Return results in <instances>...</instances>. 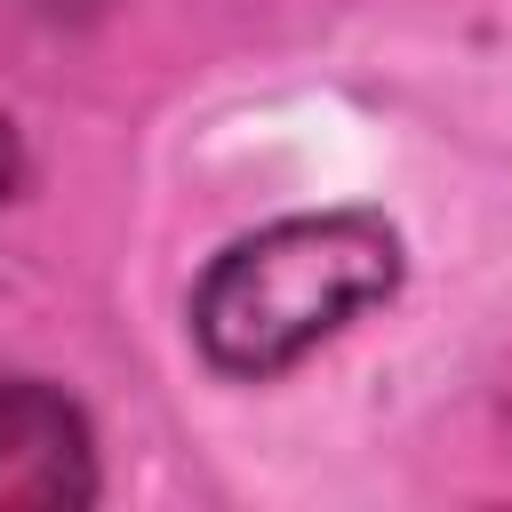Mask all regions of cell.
I'll use <instances>...</instances> for the list:
<instances>
[{"label": "cell", "mask_w": 512, "mask_h": 512, "mask_svg": "<svg viewBox=\"0 0 512 512\" xmlns=\"http://www.w3.org/2000/svg\"><path fill=\"white\" fill-rule=\"evenodd\" d=\"M392 280H400V240L376 216H360V208L288 216L256 240H232L208 264V280L192 296V328L216 368L272 376L296 352H312L320 336H336L352 312L384 304Z\"/></svg>", "instance_id": "obj_1"}, {"label": "cell", "mask_w": 512, "mask_h": 512, "mask_svg": "<svg viewBox=\"0 0 512 512\" xmlns=\"http://www.w3.org/2000/svg\"><path fill=\"white\" fill-rule=\"evenodd\" d=\"M16 168H24V160H16V128H8V120H0V200H8V192H16Z\"/></svg>", "instance_id": "obj_3"}, {"label": "cell", "mask_w": 512, "mask_h": 512, "mask_svg": "<svg viewBox=\"0 0 512 512\" xmlns=\"http://www.w3.org/2000/svg\"><path fill=\"white\" fill-rule=\"evenodd\" d=\"M96 496V448L64 392L0 384V512H64Z\"/></svg>", "instance_id": "obj_2"}]
</instances>
